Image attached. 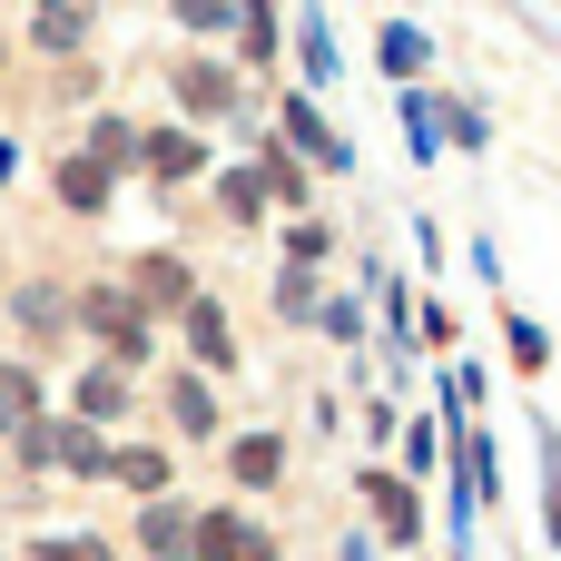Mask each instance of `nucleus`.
<instances>
[{
  "label": "nucleus",
  "instance_id": "nucleus-31",
  "mask_svg": "<svg viewBox=\"0 0 561 561\" xmlns=\"http://www.w3.org/2000/svg\"><path fill=\"white\" fill-rule=\"evenodd\" d=\"M0 414H10V424H30V414H39V385H30V365H0Z\"/></svg>",
  "mask_w": 561,
  "mask_h": 561
},
{
  "label": "nucleus",
  "instance_id": "nucleus-21",
  "mask_svg": "<svg viewBox=\"0 0 561 561\" xmlns=\"http://www.w3.org/2000/svg\"><path fill=\"white\" fill-rule=\"evenodd\" d=\"M207 178H217V207H227V227H256V217H266V178H256L247 158H237V168H207Z\"/></svg>",
  "mask_w": 561,
  "mask_h": 561
},
{
  "label": "nucleus",
  "instance_id": "nucleus-14",
  "mask_svg": "<svg viewBox=\"0 0 561 561\" xmlns=\"http://www.w3.org/2000/svg\"><path fill=\"white\" fill-rule=\"evenodd\" d=\"M128 296H138L148 316H178V306L197 296V276H187V256H138V266H128Z\"/></svg>",
  "mask_w": 561,
  "mask_h": 561
},
{
  "label": "nucleus",
  "instance_id": "nucleus-30",
  "mask_svg": "<svg viewBox=\"0 0 561 561\" xmlns=\"http://www.w3.org/2000/svg\"><path fill=\"white\" fill-rule=\"evenodd\" d=\"M434 463H444V424H434V414H414V424H404V483H424Z\"/></svg>",
  "mask_w": 561,
  "mask_h": 561
},
{
  "label": "nucleus",
  "instance_id": "nucleus-7",
  "mask_svg": "<svg viewBox=\"0 0 561 561\" xmlns=\"http://www.w3.org/2000/svg\"><path fill=\"white\" fill-rule=\"evenodd\" d=\"M197 561H286V542H276L256 513L217 503V513H197Z\"/></svg>",
  "mask_w": 561,
  "mask_h": 561
},
{
  "label": "nucleus",
  "instance_id": "nucleus-19",
  "mask_svg": "<svg viewBox=\"0 0 561 561\" xmlns=\"http://www.w3.org/2000/svg\"><path fill=\"white\" fill-rule=\"evenodd\" d=\"M108 483H128L138 503H158V493L178 483V463H168L158 444H118V454H108Z\"/></svg>",
  "mask_w": 561,
  "mask_h": 561
},
{
  "label": "nucleus",
  "instance_id": "nucleus-18",
  "mask_svg": "<svg viewBox=\"0 0 561 561\" xmlns=\"http://www.w3.org/2000/svg\"><path fill=\"white\" fill-rule=\"evenodd\" d=\"M69 404H79V424H118V414H128V365H108V355H99V365L79 375V394H69Z\"/></svg>",
  "mask_w": 561,
  "mask_h": 561
},
{
  "label": "nucleus",
  "instance_id": "nucleus-24",
  "mask_svg": "<svg viewBox=\"0 0 561 561\" xmlns=\"http://www.w3.org/2000/svg\"><path fill=\"white\" fill-rule=\"evenodd\" d=\"M168 20L207 49V39H227V30H237V0H168Z\"/></svg>",
  "mask_w": 561,
  "mask_h": 561
},
{
  "label": "nucleus",
  "instance_id": "nucleus-4",
  "mask_svg": "<svg viewBox=\"0 0 561 561\" xmlns=\"http://www.w3.org/2000/svg\"><path fill=\"white\" fill-rule=\"evenodd\" d=\"M355 493H365V513H375V533H385L394 552H414V542H424V493H414L404 473L365 463V473H355Z\"/></svg>",
  "mask_w": 561,
  "mask_h": 561
},
{
  "label": "nucleus",
  "instance_id": "nucleus-12",
  "mask_svg": "<svg viewBox=\"0 0 561 561\" xmlns=\"http://www.w3.org/2000/svg\"><path fill=\"white\" fill-rule=\"evenodd\" d=\"M375 69H385L394 89H414V79L434 69V30H424V20H375Z\"/></svg>",
  "mask_w": 561,
  "mask_h": 561
},
{
  "label": "nucleus",
  "instance_id": "nucleus-26",
  "mask_svg": "<svg viewBox=\"0 0 561 561\" xmlns=\"http://www.w3.org/2000/svg\"><path fill=\"white\" fill-rule=\"evenodd\" d=\"M316 296H325L316 266H276V316H286V325H316Z\"/></svg>",
  "mask_w": 561,
  "mask_h": 561
},
{
  "label": "nucleus",
  "instance_id": "nucleus-3",
  "mask_svg": "<svg viewBox=\"0 0 561 561\" xmlns=\"http://www.w3.org/2000/svg\"><path fill=\"white\" fill-rule=\"evenodd\" d=\"M276 138H286L316 178H355V138L325 118V99H316V89H276Z\"/></svg>",
  "mask_w": 561,
  "mask_h": 561
},
{
  "label": "nucleus",
  "instance_id": "nucleus-22",
  "mask_svg": "<svg viewBox=\"0 0 561 561\" xmlns=\"http://www.w3.org/2000/svg\"><path fill=\"white\" fill-rule=\"evenodd\" d=\"M79 158H99L108 178H128V168H138V128H128V118H89V138H79Z\"/></svg>",
  "mask_w": 561,
  "mask_h": 561
},
{
  "label": "nucleus",
  "instance_id": "nucleus-34",
  "mask_svg": "<svg viewBox=\"0 0 561 561\" xmlns=\"http://www.w3.org/2000/svg\"><path fill=\"white\" fill-rule=\"evenodd\" d=\"M335 561H375V542H365V533H345V552H335Z\"/></svg>",
  "mask_w": 561,
  "mask_h": 561
},
{
  "label": "nucleus",
  "instance_id": "nucleus-32",
  "mask_svg": "<svg viewBox=\"0 0 561 561\" xmlns=\"http://www.w3.org/2000/svg\"><path fill=\"white\" fill-rule=\"evenodd\" d=\"M414 345L444 355V345H454V306H414Z\"/></svg>",
  "mask_w": 561,
  "mask_h": 561
},
{
  "label": "nucleus",
  "instance_id": "nucleus-8",
  "mask_svg": "<svg viewBox=\"0 0 561 561\" xmlns=\"http://www.w3.org/2000/svg\"><path fill=\"white\" fill-rule=\"evenodd\" d=\"M286 49H296V89H335L345 79V49H335V30H325V10L306 0V10H286Z\"/></svg>",
  "mask_w": 561,
  "mask_h": 561
},
{
  "label": "nucleus",
  "instance_id": "nucleus-15",
  "mask_svg": "<svg viewBox=\"0 0 561 561\" xmlns=\"http://www.w3.org/2000/svg\"><path fill=\"white\" fill-rule=\"evenodd\" d=\"M30 49L39 59H79L89 49V0H39L30 10Z\"/></svg>",
  "mask_w": 561,
  "mask_h": 561
},
{
  "label": "nucleus",
  "instance_id": "nucleus-2",
  "mask_svg": "<svg viewBox=\"0 0 561 561\" xmlns=\"http://www.w3.org/2000/svg\"><path fill=\"white\" fill-rule=\"evenodd\" d=\"M69 325H89V335L108 345V365H128V375L158 355V316H148L128 286H79V296H69Z\"/></svg>",
  "mask_w": 561,
  "mask_h": 561
},
{
  "label": "nucleus",
  "instance_id": "nucleus-35",
  "mask_svg": "<svg viewBox=\"0 0 561 561\" xmlns=\"http://www.w3.org/2000/svg\"><path fill=\"white\" fill-rule=\"evenodd\" d=\"M0 178H10V138H0Z\"/></svg>",
  "mask_w": 561,
  "mask_h": 561
},
{
  "label": "nucleus",
  "instance_id": "nucleus-9",
  "mask_svg": "<svg viewBox=\"0 0 561 561\" xmlns=\"http://www.w3.org/2000/svg\"><path fill=\"white\" fill-rule=\"evenodd\" d=\"M247 168L266 178V207H286V217H316V168H306V158H296L276 128L256 138V158H247Z\"/></svg>",
  "mask_w": 561,
  "mask_h": 561
},
{
  "label": "nucleus",
  "instance_id": "nucleus-23",
  "mask_svg": "<svg viewBox=\"0 0 561 561\" xmlns=\"http://www.w3.org/2000/svg\"><path fill=\"white\" fill-rule=\"evenodd\" d=\"M10 316H20V335H59L69 325V286H20Z\"/></svg>",
  "mask_w": 561,
  "mask_h": 561
},
{
  "label": "nucleus",
  "instance_id": "nucleus-33",
  "mask_svg": "<svg viewBox=\"0 0 561 561\" xmlns=\"http://www.w3.org/2000/svg\"><path fill=\"white\" fill-rule=\"evenodd\" d=\"M30 561H108V542H89V533H79V542H39Z\"/></svg>",
  "mask_w": 561,
  "mask_h": 561
},
{
  "label": "nucleus",
  "instance_id": "nucleus-1",
  "mask_svg": "<svg viewBox=\"0 0 561 561\" xmlns=\"http://www.w3.org/2000/svg\"><path fill=\"white\" fill-rule=\"evenodd\" d=\"M168 99H178L187 128L256 118V79H237V59H217V49H178V59H168Z\"/></svg>",
  "mask_w": 561,
  "mask_h": 561
},
{
  "label": "nucleus",
  "instance_id": "nucleus-29",
  "mask_svg": "<svg viewBox=\"0 0 561 561\" xmlns=\"http://www.w3.org/2000/svg\"><path fill=\"white\" fill-rule=\"evenodd\" d=\"M503 345H513V365H523V375H542V365H552V335H542L533 316H513V306H503Z\"/></svg>",
  "mask_w": 561,
  "mask_h": 561
},
{
  "label": "nucleus",
  "instance_id": "nucleus-6",
  "mask_svg": "<svg viewBox=\"0 0 561 561\" xmlns=\"http://www.w3.org/2000/svg\"><path fill=\"white\" fill-rule=\"evenodd\" d=\"M237 49V79H276V59H286V0H237V30H227Z\"/></svg>",
  "mask_w": 561,
  "mask_h": 561
},
{
  "label": "nucleus",
  "instance_id": "nucleus-17",
  "mask_svg": "<svg viewBox=\"0 0 561 561\" xmlns=\"http://www.w3.org/2000/svg\"><path fill=\"white\" fill-rule=\"evenodd\" d=\"M108 197H118V178H108L99 158H79V148H69V158H59V207H69V217H99Z\"/></svg>",
  "mask_w": 561,
  "mask_h": 561
},
{
  "label": "nucleus",
  "instance_id": "nucleus-10",
  "mask_svg": "<svg viewBox=\"0 0 561 561\" xmlns=\"http://www.w3.org/2000/svg\"><path fill=\"white\" fill-rule=\"evenodd\" d=\"M178 335H187V355H197V375H237V325H227V306L197 286L187 306H178Z\"/></svg>",
  "mask_w": 561,
  "mask_h": 561
},
{
  "label": "nucleus",
  "instance_id": "nucleus-27",
  "mask_svg": "<svg viewBox=\"0 0 561 561\" xmlns=\"http://www.w3.org/2000/svg\"><path fill=\"white\" fill-rule=\"evenodd\" d=\"M335 256V227L325 217H286V266H325Z\"/></svg>",
  "mask_w": 561,
  "mask_h": 561
},
{
  "label": "nucleus",
  "instance_id": "nucleus-28",
  "mask_svg": "<svg viewBox=\"0 0 561 561\" xmlns=\"http://www.w3.org/2000/svg\"><path fill=\"white\" fill-rule=\"evenodd\" d=\"M316 325H325L335 345H365V325H375V316H365V296H316Z\"/></svg>",
  "mask_w": 561,
  "mask_h": 561
},
{
  "label": "nucleus",
  "instance_id": "nucleus-36",
  "mask_svg": "<svg viewBox=\"0 0 561 561\" xmlns=\"http://www.w3.org/2000/svg\"><path fill=\"white\" fill-rule=\"evenodd\" d=\"M0 59H10V49H0Z\"/></svg>",
  "mask_w": 561,
  "mask_h": 561
},
{
  "label": "nucleus",
  "instance_id": "nucleus-20",
  "mask_svg": "<svg viewBox=\"0 0 561 561\" xmlns=\"http://www.w3.org/2000/svg\"><path fill=\"white\" fill-rule=\"evenodd\" d=\"M168 424H178L187 444H207V434H217V385H207V375H178V385H168Z\"/></svg>",
  "mask_w": 561,
  "mask_h": 561
},
{
  "label": "nucleus",
  "instance_id": "nucleus-5",
  "mask_svg": "<svg viewBox=\"0 0 561 561\" xmlns=\"http://www.w3.org/2000/svg\"><path fill=\"white\" fill-rule=\"evenodd\" d=\"M217 158H207V138L187 128V118H168V128H138V178H158V187H187V178H207Z\"/></svg>",
  "mask_w": 561,
  "mask_h": 561
},
{
  "label": "nucleus",
  "instance_id": "nucleus-13",
  "mask_svg": "<svg viewBox=\"0 0 561 561\" xmlns=\"http://www.w3.org/2000/svg\"><path fill=\"white\" fill-rule=\"evenodd\" d=\"M394 118H404V148H414V168H434L444 158V89H394Z\"/></svg>",
  "mask_w": 561,
  "mask_h": 561
},
{
  "label": "nucleus",
  "instance_id": "nucleus-11",
  "mask_svg": "<svg viewBox=\"0 0 561 561\" xmlns=\"http://www.w3.org/2000/svg\"><path fill=\"white\" fill-rule=\"evenodd\" d=\"M138 552H148V561H197V513H187L178 493L138 503Z\"/></svg>",
  "mask_w": 561,
  "mask_h": 561
},
{
  "label": "nucleus",
  "instance_id": "nucleus-16",
  "mask_svg": "<svg viewBox=\"0 0 561 561\" xmlns=\"http://www.w3.org/2000/svg\"><path fill=\"white\" fill-rule=\"evenodd\" d=\"M227 473H237V493L286 483V434H237V444H227Z\"/></svg>",
  "mask_w": 561,
  "mask_h": 561
},
{
  "label": "nucleus",
  "instance_id": "nucleus-25",
  "mask_svg": "<svg viewBox=\"0 0 561 561\" xmlns=\"http://www.w3.org/2000/svg\"><path fill=\"white\" fill-rule=\"evenodd\" d=\"M444 148H463V158H483V148H493V118H483L473 99H444Z\"/></svg>",
  "mask_w": 561,
  "mask_h": 561
}]
</instances>
